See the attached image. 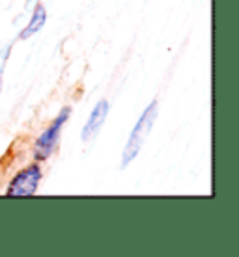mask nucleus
<instances>
[{
	"label": "nucleus",
	"instance_id": "1",
	"mask_svg": "<svg viewBox=\"0 0 239 257\" xmlns=\"http://www.w3.org/2000/svg\"><path fill=\"white\" fill-rule=\"evenodd\" d=\"M155 117H157V103L153 101L148 108L144 110V114L140 116L138 123H136L135 128L131 131V136H129V140H127V146H125V149H123L122 166H127L131 161H135V157L138 155L140 148H142L146 136L149 135V131H151V127H153Z\"/></svg>",
	"mask_w": 239,
	"mask_h": 257
},
{
	"label": "nucleus",
	"instance_id": "2",
	"mask_svg": "<svg viewBox=\"0 0 239 257\" xmlns=\"http://www.w3.org/2000/svg\"><path fill=\"white\" fill-rule=\"evenodd\" d=\"M67 117H69V108H64L60 112V116L52 121L51 127L38 138V142H36V157L38 159H47L52 153V149L56 148V142L60 138V131L64 127V123L67 121Z\"/></svg>",
	"mask_w": 239,
	"mask_h": 257
},
{
	"label": "nucleus",
	"instance_id": "3",
	"mask_svg": "<svg viewBox=\"0 0 239 257\" xmlns=\"http://www.w3.org/2000/svg\"><path fill=\"white\" fill-rule=\"evenodd\" d=\"M39 177H41V172L38 166H30L23 170L12 181V185L8 188V196H32V194H36Z\"/></svg>",
	"mask_w": 239,
	"mask_h": 257
},
{
	"label": "nucleus",
	"instance_id": "4",
	"mask_svg": "<svg viewBox=\"0 0 239 257\" xmlns=\"http://www.w3.org/2000/svg\"><path fill=\"white\" fill-rule=\"evenodd\" d=\"M107 114H109V103H107V101H99L83 128V140L84 142L94 140V138H96V135L101 131L105 119H107Z\"/></svg>",
	"mask_w": 239,
	"mask_h": 257
},
{
	"label": "nucleus",
	"instance_id": "5",
	"mask_svg": "<svg viewBox=\"0 0 239 257\" xmlns=\"http://www.w3.org/2000/svg\"><path fill=\"white\" fill-rule=\"evenodd\" d=\"M45 19H47V12L43 6H38L36 8V12H34L32 19H30V23H28V26H26L25 30L21 32V39H28L30 36H34V34L38 32L41 26L45 25Z\"/></svg>",
	"mask_w": 239,
	"mask_h": 257
},
{
	"label": "nucleus",
	"instance_id": "6",
	"mask_svg": "<svg viewBox=\"0 0 239 257\" xmlns=\"http://www.w3.org/2000/svg\"><path fill=\"white\" fill-rule=\"evenodd\" d=\"M8 52H10L8 47H0V88H2V69H4V62L8 58Z\"/></svg>",
	"mask_w": 239,
	"mask_h": 257
}]
</instances>
